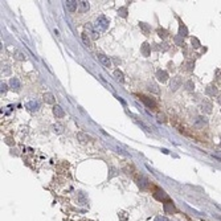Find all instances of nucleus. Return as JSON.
I'll list each match as a JSON object with an SVG mask.
<instances>
[{
	"instance_id": "4468645a",
	"label": "nucleus",
	"mask_w": 221,
	"mask_h": 221,
	"mask_svg": "<svg viewBox=\"0 0 221 221\" xmlns=\"http://www.w3.org/2000/svg\"><path fill=\"white\" fill-rule=\"evenodd\" d=\"M201 109H202V111H205V113H211L212 111V103L209 102V101H202Z\"/></svg>"
},
{
	"instance_id": "f3484780",
	"label": "nucleus",
	"mask_w": 221,
	"mask_h": 221,
	"mask_svg": "<svg viewBox=\"0 0 221 221\" xmlns=\"http://www.w3.org/2000/svg\"><path fill=\"white\" fill-rule=\"evenodd\" d=\"M164 211L167 212V213H172V212H175L176 209H175V207H174V202H171V201H167L164 204Z\"/></svg>"
},
{
	"instance_id": "4be33fe9",
	"label": "nucleus",
	"mask_w": 221,
	"mask_h": 221,
	"mask_svg": "<svg viewBox=\"0 0 221 221\" xmlns=\"http://www.w3.org/2000/svg\"><path fill=\"white\" fill-rule=\"evenodd\" d=\"M77 138H78L79 140H81V142H89V140L91 139V138L89 136V135H86L85 133H78V134H77Z\"/></svg>"
},
{
	"instance_id": "c85d7f7f",
	"label": "nucleus",
	"mask_w": 221,
	"mask_h": 221,
	"mask_svg": "<svg viewBox=\"0 0 221 221\" xmlns=\"http://www.w3.org/2000/svg\"><path fill=\"white\" fill-rule=\"evenodd\" d=\"M158 35H159V37H162V39H165L167 37V30H164V29H158Z\"/></svg>"
},
{
	"instance_id": "9b49d317",
	"label": "nucleus",
	"mask_w": 221,
	"mask_h": 221,
	"mask_svg": "<svg viewBox=\"0 0 221 221\" xmlns=\"http://www.w3.org/2000/svg\"><path fill=\"white\" fill-rule=\"evenodd\" d=\"M27 107H28L30 111H37L40 109V103L37 101H29V102L27 103Z\"/></svg>"
},
{
	"instance_id": "f03ea898",
	"label": "nucleus",
	"mask_w": 221,
	"mask_h": 221,
	"mask_svg": "<svg viewBox=\"0 0 221 221\" xmlns=\"http://www.w3.org/2000/svg\"><path fill=\"white\" fill-rule=\"evenodd\" d=\"M182 84H183L182 77H180V76H175V77H172V79H171V84H170L171 90H172V91L177 90V89L182 86Z\"/></svg>"
},
{
	"instance_id": "7c9ffc66",
	"label": "nucleus",
	"mask_w": 221,
	"mask_h": 221,
	"mask_svg": "<svg viewBox=\"0 0 221 221\" xmlns=\"http://www.w3.org/2000/svg\"><path fill=\"white\" fill-rule=\"evenodd\" d=\"M185 66H187V70H193V67H195V64H193V61H188V62L185 64Z\"/></svg>"
},
{
	"instance_id": "ddd939ff",
	"label": "nucleus",
	"mask_w": 221,
	"mask_h": 221,
	"mask_svg": "<svg viewBox=\"0 0 221 221\" xmlns=\"http://www.w3.org/2000/svg\"><path fill=\"white\" fill-rule=\"evenodd\" d=\"M139 98H140V101H142V102H144V103H146V106L152 107V109H154V107L156 106V103H155L152 99H150V98H147V97H144V96H140Z\"/></svg>"
},
{
	"instance_id": "a211bd4d",
	"label": "nucleus",
	"mask_w": 221,
	"mask_h": 221,
	"mask_svg": "<svg viewBox=\"0 0 221 221\" xmlns=\"http://www.w3.org/2000/svg\"><path fill=\"white\" fill-rule=\"evenodd\" d=\"M52 128H53V133L56 134H62L64 133V126L61 123H54L52 126Z\"/></svg>"
},
{
	"instance_id": "0eeeda50",
	"label": "nucleus",
	"mask_w": 221,
	"mask_h": 221,
	"mask_svg": "<svg viewBox=\"0 0 221 221\" xmlns=\"http://www.w3.org/2000/svg\"><path fill=\"white\" fill-rule=\"evenodd\" d=\"M140 52H142V54L144 57H148L150 54H151V47H150V44L143 42L142 47H140Z\"/></svg>"
},
{
	"instance_id": "bb28decb",
	"label": "nucleus",
	"mask_w": 221,
	"mask_h": 221,
	"mask_svg": "<svg viewBox=\"0 0 221 221\" xmlns=\"http://www.w3.org/2000/svg\"><path fill=\"white\" fill-rule=\"evenodd\" d=\"M148 90L150 91H152V93H159V89H158V86H156L155 84H148Z\"/></svg>"
},
{
	"instance_id": "412c9836",
	"label": "nucleus",
	"mask_w": 221,
	"mask_h": 221,
	"mask_svg": "<svg viewBox=\"0 0 221 221\" xmlns=\"http://www.w3.org/2000/svg\"><path fill=\"white\" fill-rule=\"evenodd\" d=\"M188 35V29H187V27L184 25V24H180V28H179V36L180 37H184V36Z\"/></svg>"
},
{
	"instance_id": "9d476101",
	"label": "nucleus",
	"mask_w": 221,
	"mask_h": 221,
	"mask_svg": "<svg viewBox=\"0 0 221 221\" xmlns=\"http://www.w3.org/2000/svg\"><path fill=\"white\" fill-rule=\"evenodd\" d=\"M53 114L56 115L57 118H64V116H65V111H64V109L61 106L56 105L53 107Z\"/></svg>"
},
{
	"instance_id": "a878e982",
	"label": "nucleus",
	"mask_w": 221,
	"mask_h": 221,
	"mask_svg": "<svg viewBox=\"0 0 221 221\" xmlns=\"http://www.w3.org/2000/svg\"><path fill=\"white\" fill-rule=\"evenodd\" d=\"M193 88H195V84H193V82L191 81V79L185 82V89H187V90H188V91H192V90H193Z\"/></svg>"
},
{
	"instance_id": "f257e3e1",
	"label": "nucleus",
	"mask_w": 221,
	"mask_h": 221,
	"mask_svg": "<svg viewBox=\"0 0 221 221\" xmlns=\"http://www.w3.org/2000/svg\"><path fill=\"white\" fill-rule=\"evenodd\" d=\"M109 19H107L106 16H103V15H101V16H98L96 19V23H94V28H96L98 32H103V30H106L109 28Z\"/></svg>"
},
{
	"instance_id": "6e6552de",
	"label": "nucleus",
	"mask_w": 221,
	"mask_h": 221,
	"mask_svg": "<svg viewBox=\"0 0 221 221\" xmlns=\"http://www.w3.org/2000/svg\"><path fill=\"white\" fill-rule=\"evenodd\" d=\"M154 196L158 200H165V201H170V197H168L167 195L164 193V191H160V189H156L155 193H154Z\"/></svg>"
},
{
	"instance_id": "423d86ee",
	"label": "nucleus",
	"mask_w": 221,
	"mask_h": 221,
	"mask_svg": "<svg viewBox=\"0 0 221 221\" xmlns=\"http://www.w3.org/2000/svg\"><path fill=\"white\" fill-rule=\"evenodd\" d=\"M10 86L11 89L13 91H20V88H21V85H20V81L17 79L16 77H12L10 79Z\"/></svg>"
},
{
	"instance_id": "20e7f679",
	"label": "nucleus",
	"mask_w": 221,
	"mask_h": 221,
	"mask_svg": "<svg viewBox=\"0 0 221 221\" xmlns=\"http://www.w3.org/2000/svg\"><path fill=\"white\" fill-rule=\"evenodd\" d=\"M97 58L99 60V62L102 64L105 67H110L111 66V61L109 60V57L105 56V54H102V53H97Z\"/></svg>"
},
{
	"instance_id": "cd10ccee",
	"label": "nucleus",
	"mask_w": 221,
	"mask_h": 221,
	"mask_svg": "<svg viewBox=\"0 0 221 221\" xmlns=\"http://www.w3.org/2000/svg\"><path fill=\"white\" fill-rule=\"evenodd\" d=\"M207 94L208 96H214V94H217V90L212 86H208L207 88Z\"/></svg>"
},
{
	"instance_id": "6ab92c4d",
	"label": "nucleus",
	"mask_w": 221,
	"mask_h": 221,
	"mask_svg": "<svg viewBox=\"0 0 221 221\" xmlns=\"http://www.w3.org/2000/svg\"><path fill=\"white\" fill-rule=\"evenodd\" d=\"M138 184H139V187H140V188H142V189H146L147 187H148V180H147L144 176H140L139 183H138Z\"/></svg>"
},
{
	"instance_id": "f704fd0d",
	"label": "nucleus",
	"mask_w": 221,
	"mask_h": 221,
	"mask_svg": "<svg viewBox=\"0 0 221 221\" xmlns=\"http://www.w3.org/2000/svg\"><path fill=\"white\" fill-rule=\"evenodd\" d=\"M175 42H176L177 45H184L183 44V40L180 39V37H175Z\"/></svg>"
},
{
	"instance_id": "473e14b6",
	"label": "nucleus",
	"mask_w": 221,
	"mask_h": 221,
	"mask_svg": "<svg viewBox=\"0 0 221 221\" xmlns=\"http://www.w3.org/2000/svg\"><path fill=\"white\" fill-rule=\"evenodd\" d=\"M192 44H193V47H195V48H199V47H200V42H199V40L196 39V37L192 39Z\"/></svg>"
},
{
	"instance_id": "58836bf2",
	"label": "nucleus",
	"mask_w": 221,
	"mask_h": 221,
	"mask_svg": "<svg viewBox=\"0 0 221 221\" xmlns=\"http://www.w3.org/2000/svg\"><path fill=\"white\" fill-rule=\"evenodd\" d=\"M220 146H221V143H220Z\"/></svg>"
},
{
	"instance_id": "c9c22d12",
	"label": "nucleus",
	"mask_w": 221,
	"mask_h": 221,
	"mask_svg": "<svg viewBox=\"0 0 221 221\" xmlns=\"http://www.w3.org/2000/svg\"><path fill=\"white\" fill-rule=\"evenodd\" d=\"M155 221H168L167 217H164V216H159V217H156Z\"/></svg>"
},
{
	"instance_id": "4c0bfd02",
	"label": "nucleus",
	"mask_w": 221,
	"mask_h": 221,
	"mask_svg": "<svg viewBox=\"0 0 221 221\" xmlns=\"http://www.w3.org/2000/svg\"><path fill=\"white\" fill-rule=\"evenodd\" d=\"M3 73H4V74H8V73H10V67H8L7 65H5V70Z\"/></svg>"
},
{
	"instance_id": "dca6fc26",
	"label": "nucleus",
	"mask_w": 221,
	"mask_h": 221,
	"mask_svg": "<svg viewBox=\"0 0 221 221\" xmlns=\"http://www.w3.org/2000/svg\"><path fill=\"white\" fill-rule=\"evenodd\" d=\"M114 77H115L116 81H119V82H125L123 73H122L119 69H115V70H114Z\"/></svg>"
},
{
	"instance_id": "b1692460",
	"label": "nucleus",
	"mask_w": 221,
	"mask_h": 221,
	"mask_svg": "<svg viewBox=\"0 0 221 221\" xmlns=\"http://www.w3.org/2000/svg\"><path fill=\"white\" fill-rule=\"evenodd\" d=\"M118 15L121 17H127V7H121V8H119Z\"/></svg>"
},
{
	"instance_id": "f8f14e48",
	"label": "nucleus",
	"mask_w": 221,
	"mask_h": 221,
	"mask_svg": "<svg viewBox=\"0 0 221 221\" xmlns=\"http://www.w3.org/2000/svg\"><path fill=\"white\" fill-rule=\"evenodd\" d=\"M42 98H44L45 103H49V105H53L54 101H56V98H54V96L52 93H45L44 96H42Z\"/></svg>"
},
{
	"instance_id": "e433bc0d",
	"label": "nucleus",
	"mask_w": 221,
	"mask_h": 221,
	"mask_svg": "<svg viewBox=\"0 0 221 221\" xmlns=\"http://www.w3.org/2000/svg\"><path fill=\"white\" fill-rule=\"evenodd\" d=\"M158 118H159V121H160V122H165V116H164V115L159 114V115H158Z\"/></svg>"
},
{
	"instance_id": "aec40b11",
	"label": "nucleus",
	"mask_w": 221,
	"mask_h": 221,
	"mask_svg": "<svg viewBox=\"0 0 221 221\" xmlns=\"http://www.w3.org/2000/svg\"><path fill=\"white\" fill-rule=\"evenodd\" d=\"M195 125L197 126V127H202V126L207 125V118H202V116H199V118L196 119Z\"/></svg>"
},
{
	"instance_id": "72a5a7b5",
	"label": "nucleus",
	"mask_w": 221,
	"mask_h": 221,
	"mask_svg": "<svg viewBox=\"0 0 221 221\" xmlns=\"http://www.w3.org/2000/svg\"><path fill=\"white\" fill-rule=\"evenodd\" d=\"M159 49L164 52V50H167V49H168V45L165 44V42H163V44H160V47H159Z\"/></svg>"
},
{
	"instance_id": "5701e85b",
	"label": "nucleus",
	"mask_w": 221,
	"mask_h": 221,
	"mask_svg": "<svg viewBox=\"0 0 221 221\" xmlns=\"http://www.w3.org/2000/svg\"><path fill=\"white\" fill-rule=\"evenodd\" d=\"M79 7H81V12H86L89 10V1H86V0H82V1H79Z\"/></svg>"
},
{
	"instance_id": "c756f323",
	"label": "nucleus",
	"mask_w": 221,
	"mask_h": 221,
	"mask_svg": "<svg viewBox=\"0 0 221 221\" xmlns=\"http://www.w3.org/2000/svg\"><path fill=\"white\" fill-rule=\"evenodd\" d=\"M16 60H19V61H24V60H25V56H24V54L21 53L20 50H17V52H16Z\"/></svg>"
},
{
	"instance_id": "39448f33",
	"label": "nucleus",
	"mask_w": 221,
	"mask_h": 221,
	"mask_svg": "<svg viewBox=\"0 0 221 221\" xmlns=\"http://www.w3.org/2000/svg\"><path fill=\"white\" fill-rule=\"evenodd\" d=\"M86 29H88V32H89V35L91 36V39L93 40H97L98 37H99V32L94 28V25H91V24H88L86 25Z\"/></svg>"
},
{
	"instance_id": "2f4dec72",
	"label": "nucleus",
	"mask_w": 221,
	"mask_h": 221,
	"mask_svg": "<svg viewBox=\"0 0 221 221\" xmlns=\"http://www.w3.org/2000/svg\"><path fill=\"white\" fill-rule=\"evenodd\" d=\"M0 88H1V89H0V91H1V94H5V93H7V85H5L4 82H1V85H0Z\"/></svg>"
},
{
	"instance_id": "7ed1b4c3",
	"label": "nucleus",
	"mask_w": 221,
	"mask_h": 221,
	"mask_svg": "<svg viewBox=\"0 0 221 221\" xmlns=\"http://www.w3.org/2000/svg\"><path fill=\"white\" fill-rule=\"evenodd\" d=\"M79 5V1H77V0H67V1H65V7L66 10L69 12H76L77 11V7Z\"/></svg>"
},
{
	"instance_id": "2eb2a0df",
	"label": "nucleus",
	"mask_w": 221,
	"mask_h": 221,
	"mask_svg": "<svg viewBox=\"0 0 221 221\" xmlns=\"http://www.w3.org/2000/svg\"><path fill=\"white\" fill-rule=\"evenodd\" d=\"M139 27H140V29H142L143 35H146V36H147L150 32H151V28H150L148 24H146V23H139Z\"/></svg>"
},
{
	"instance_id": "1a4fd4ad",
	"label": "nucleus",
	"mask_w": 221,
	"mask_h": 221,
	"mask_svg": "<svg viewBox=\"0 0 221 221\" xmlns=\"http://www.w3.org/2000/svg\"><path fill=\"white\" fill-rule=\"evenodd\" d=\"M156 78L160 82H165L168 79V73L165 72V70H158V72H156Z\"/></svg>"
},
{
	"instance_id": "393cba45",
	"label": "nucleus",
	"mask_w": 221,
	"mask_h": 221,
	"mask_svg": "<svg viewBox=\"0 0 221 221\" xmlns=\"http://www.w3.org/2000/svg\"><path fill=\"white\" fill-rule=\"evenodd\" d=\"M82 41H84V44L86 45L88 48L91 47V42H90V40H89V37H88L86 33H82Z\"/></svg>"
}]
</instances>
